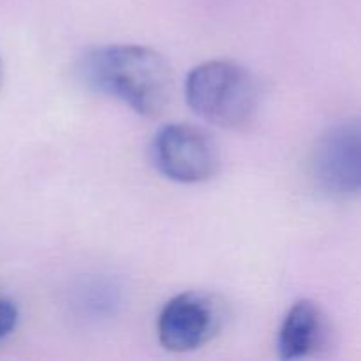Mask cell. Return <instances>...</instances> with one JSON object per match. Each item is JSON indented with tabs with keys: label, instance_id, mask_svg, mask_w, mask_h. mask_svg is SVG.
Instances as JSON below:
<instances>
[{
	"label": "cell",
	"instance_id": "obj_7",
	"mask_svg": "<svg viewBox=\"0 0 361 361\" xmlns=\"http://www.w3.org/2000/svg\"><path fill=\"white\" fill-rule=\"evenodd\" d=\"M18 317L20 314L16 305L11 300L0 298V338H6L7 335L13 334L18 324Z\"/></svg>",
	"mask_w": 361,
	"mask_h": 361
},
{
	"label": "cell",
	"instance_id": "obj_6",
	"mask_svg": "<svg viewBox=\"0 0 361 361\" xmlns=\"http://www.w3.org/2000/svg\"><path fill=\"white\" fill-rule=\"evenodd\" d=\"M330 334V323L319 303L309 298L298 300L279 328V356L282 360H302L317 355L328 345Z\"/></svg>",
	"mask_w": 361,
	"mask_h": 361
},
{
	"label": "cell",
	"instance_id": "obj_8",
	"mask_svg": "<svg viewBox=\"0 0 361 361\" xmlns=\"http://www.w3.org/2000/svg\"><path fill=\"white\" fill-rule=\"evenodd\" d=\"M4 80V66H2V59H0V85H2Z\"/></svg>",
	"mask_w": 361,
	"mask_h": 361
},
{
	"label": "cell",
	"instance_id": "obj_3",
	"mask_svg": "<svg viewBox=\"0 0 361 361\" xmlns=\"http://www.w3.org/2000/svg\"><path fill=\"white\" fill-rule=\"evenodd\" d=\"M154 164L166 178L178 183H201L221 169V152L207 130L189 123H168L152 143Z\"/></svg>",
	"mask_w": 361,
	"mask_h": 361
},
{
	"label": "cell",
	"instance_id": "obj_4",
	"mask_svg": "<svg viewBox=\"0 0 361 361\" xmlns=\"http://www.w3.org/2000/svg\"><path fill=\"white\" fill-rule=\"evenodd\" d=\"M224 326V303L215 295L187 291L173 296L157 319L162 348L171 353H189L203 348Z\"/></svg>",
	"mask_w": 361,
	"mask_h": 361
},
{
	"label": "cell",
	"instance_id": "obj_2",
	"mask_svg": "<svg viewBox=\"0 0 361 361\" xmlns=\"http://www.w3.org/2000/svg\"><path fill=\"white\" fill-rule=\"evenodd\" d=\"M185 99L210 126L247 130L259 115L261 87L247 67L231 60H208L187 74Z\"/></svg>",
	"mask_w": 361,
	"mask_h": 361
},
{
	"label": "cell",
	"instance_id": "obj_1",
	"mask_svg": "<svg viewBox=\"0 0 361 361\" xmlns=\"http://www.w3.org/2000/svg\"><path fill=\"white\" fill-rule=\"evenodd\" d=\"M81 71L94 90L118 99L137 115L150 118L168 108L175 92L169 62L147 46H99L85 55Z\"/></svg>",
	"mask_w": 361,
	"mask_h": 361
},
{
	"label": "cell",
	"instance_id": "obj_5",
	"mask_svg": "<svg viewBox=\"0 0 361 361\" xmlns=\"http://www.w3.org/2000/svg\"><path fill=\"white\" fill-rule=\"evenodd\" d=\"M312 176L323 192L348 197L361 192V120L330 127L312 152Z\"/></svg>",
	"mask_w": 361,
	"mask_h": 361
}]
</instances>
